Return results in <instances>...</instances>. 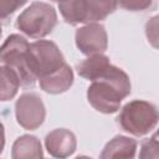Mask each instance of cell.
<instances>
[{
  "label": "cell",
  "instance_id": "16",
  "mask_svg": "<svg viewBox=\"0 0 159 159\" xmlns=\"http://www.w3.org/2000/svg\"><path fill=\"white\" fill-rule=\"evenodd\" d=\"M158 139L157 134H154L152 138L145 139L142 143L140 152H139V159H158Z\"/></svg>",
  "mask_w": 159,
  "mask_h": 159
},
{
  "label": "cell",
  "instance_id": "12",
  "mask_svg": "<svg viewBox=\"0 0 159 159\" xmlns=\"http://www.w3.org/2000/svg\"><path fill=\"white\" fill-rule=\"evenodd\" d=\"M11 159H43L40 139L30 134L19 137L12 144Z\"/></svg>",
  "mask_w": 159,
  "mask_h": 159
},
{
  "label": "cell",
  "instance_id": "20",
  "mask_svg": "<svg viewBox=\"0 0 159 159\" xmlns=\"http://www.w3.org/2000/svg\"><path fill=\"white\" fill-rule=\"evenodd\" d=\"M1 34H2V31H1V26H0V37H1Z\"/></svg>",
  "mask_w": 159,
  "mask_h": 159
},
{
  "label": "cell",
  "instance_id": "14",
  "mask_svg": "<svg viewBox=\"0 0 159 159\" xmlns=\"http://www.w3.org/2000/svg\"><path fill=\"white\" fill-rule=\"evenodd\" d=\"M20 88V80L16 72L6 66L0 65V102L12 99Z\"/></svg>",
  "mask_w": 159,
  "mask_h": 159
},
{
  "label": "cell",
  "instance_id": "7",
  "mask_svg": "<svg viewBox=\"0 0 159 159\" xmlns=\"http://www.w3.org/2000/svg\"><path fill=\"white\" fill-rule=\"evenodd\" d=\"M16 122L26 130L37 129L45 120L46 108L41 97L36 93H24L15 103Z\"/></svg>",
  "mask_w": 159,
  "mask_h": 159
},
{
  "label": "cell",
  "instance_id": "19",
  "mask_svg": "<svg viewBox=\"0 0 159 159\" xmlns=\"http://www.w3.org/2000/svg\"><path fill=\"white\" fill-rule=\"evenodd\" d=\"M76 159H92V158H89V157H86V155H80V157H77Z\"/></svg>",
  "mask_w": 159,
  "mask_h": 159
},
{
  "label": "cell",
  "instance_id": "10",
  "mask_svg": "<svg viewBox=\"0 0 159 159\" xmlns=\"http://www.w3.org/2000/svg\"><path fill=\"white\" fill-rule=\"evenodd\" d=\"M138 143L125 135H116L102 149L99 159H135Z\"/></svg>",
  "mask_w": 159,
  "mask_h": 159
},
{
  "label": "cell",
  "instance_id": "1",
  "mask_svg": "<svg viewBox=\"0 0 159 159\" xmlns=\"http://www.w3.org/2000/svg\"><path fill=\"white\" fill-rule=\"evenodd\" d=\"M130 87L129 76L111 63L88 87L87 101L96 111L112 114L119 109L122 99L130 94Z\"/></svg>",
  "mask_w": 159,
  "mask_h": 159
},
{
  "label": "cell",
  "instance_id": "3",
  "mask_svg": "<svg viewBox=\"0 0 159 159\" xmlns=\"http://www.w3.org/2000/svg\"><path fill=\"white\" fill-rule=\"evenodd\" d=\"M117 122L124 132L134 137H143L155 128L158 123V111L150 102L134 99L123 106L117 117Z\"/></svg>",
  "mask_w": 159,
  "mask_h": 159
},
{
  "label": "cell",
  "instance_id": "18",
  "mask_svg": "<svg viewBox=\"0 0 159 159\" xmlns=\"http://www.w3.org/2000/svg\"><path fill=\"white\" fill-rule=\"evenodd\" d=\"M4 147H5V128L0 120V154L4 150Z\"/></svg>",
  "mask_w": 159,
  "mask_h": 159
},
{
  "label": "cell",
  "instance_id": "15",
  "mask_svg": "<svg viewBox=\"0 0 159 159\" xmlns=\"http://www.w3.org/2000/svg\"><path fill=\"white\" fill-rule=\"evenodd\" d=\"M25 1H12V0H0V26L2 24H6L7 20L11 17V15L24 6Z\"/></svg>",
  "mask_w": 159,
  "mask_h": 159
},
{
  "label": "cell",
  "instance_id": "2",
  "mask_svg": "<svg viewBox=\"0 0 159 159\" xmlns=\"http://www.w3.org/2000/svg\"><path fill=\"white\" fill-rule=\"evenodd\" d=\"M29 75L36 82L60 70L66 62L57 45L48 40L31 42L25 55Z\"/></svg>",
  "mask_w": 159,
  "mask_h": 159
},
{
  "label": "cell",
  "instance_id": "9",
  "mask_svg": "<svg viewBox=\"0 0 159 159\" xmlns=\"http://www.w3.org/2000/svg\"><path fill=\"white\" fill-rule=\"evenodd\" d=\"M45 147L52 158L67 159L76 152L77 139L70 129L57 128L45 137Z\"/></svg>",
  "mask_w": 159,
  "mask_h": 159
},
{
  "label": "cell",
  "instance_id": "8",
  "mask_svg": "<svg viewBox=\"0 0 159 159\" xmlns=\"http://www.w3.org/2000/svg\"><path fill=\"white\" fill-rule=\"evenodd\" d=\"M75 41L77 48L88 57L94 55H103L108 47L106 27L98 22L80 27L76 31Z\"/></svg>",
  "mask_w": 159,
  "mask_h": 159
},
{
  "label": "cell",
  "instance_id": "4",
  "mask_svg": "<svg viewBox=\"0 0 159 159\" xmlns=\"http://www.w3.org/2000/svg\"><path fill=\"white\" fill-rule=\"evenodd\" d=\"M57 14L52 5L42 1L31 2L16 19V29L29 37L42 39L52 32Z\"/></svg>",
  "mask_w": 159,
  "mask_h": 159
},
{
  "label": "cell",
  "instance_id": "5",
  "mask_svg": "<svg viewBox=\"0 0 159 159\" xmlns=\"http://www.w3.org/2000/svg\"><path fill=\"white\" fill-rule=\"evenodd\" d=\"M118 4L114 1H96V0H72L58 2V9L70 25L78 24H96L104 20L109 14L117 9Z\"/></svg>",
  "mask_w": 159,
  "mask_h": 159
},
{
  "label": "cell",
  "instance_id": "17",
  "mask_svg": "<svg viewBox=\"0 0 159 159\" xmlns=\"http://www.w3.org/2000/svg\"><path fill=\"white\" fill-rule=\"evenodd\" d=\"M152 4H153V1H122V2H119L120 6H123L127 10H130V11L145 10L147 7L152 6Z\"/></svg>",
  "mask_w": 159,
  "mask_h": 159
},
{
  "label": "cell",
  "instance_id": "11",
  "mask_svg": "<svg viewBox=\"0 0 159 159\" xmlns=\"http://www.w3.org/2000/svg\"><path fill=\"white\" fill-rule=\"evenodd\" d=\"M39 83L41 89L46 93H50V94L63 93L67 89H70V87L73 83V71L67 63H65L56 72L40 80Z\"/></svg>",
  "mask_w": 159,
  "mask_h": 159
},
{
  "label": "cell",
  "instance_id": "13",
  "mask_svg": "<svg viewBox=\"0 0 159 159\" xmlns=\"http://www.w3.org/2000/svg\"><path fill=\"white\" fill-rule=\"evenodd\" d=\"M109 65H111L109 57L104 55H94L77 63L76 70L81 77L93 82L104 72V70Z\"/></svg>",
  "mask_w": 159,
  "mask_h": 159
},
{
  "label": "cell",
  "instance_id": "6",
  "mask_svg": "<svg viewBox=\"0 0 159 159\" xmlns=\"http://www.w3.org/2000/svg\"><path fill=\"white\" fill-rule=\"evenodd\" d=\"M29 45V41L24 36L12 34L7 36L0 46V65L12 68L20 80V86L24 88H32L36 83L29 75L25 63V55Z\"/></svg>",
  "mask_w": 159,
  "mask_h": 159
}]
</instances>
